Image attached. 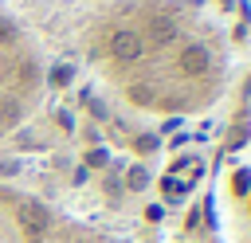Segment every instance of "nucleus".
<instances>
[{
	"instance_id": "1",
	"label": "nucleus",
	"mask_w": 251,
	"mask_h": 243,
	"mask_svg": "<svg viewBox=\"0 0 251 243\" xmlns=\"http://www.w3.org/2000/svg\"><path fill=\"white\" fill-rule=\"evenodd\" d=\"M82 55L122 110L161 125L204 118L235 63L212 0H106L86 24Z\"/></svg>"
},
{
	"instance_id": "4",
	"label": "nucleus",
	"mask_w": 251,
	"mask_h": 243,
	"mask_svg": "<svg viewBox=\"0 0 251 243\" xmlns=\"http://www.w3.org/2000/svg\"><path fill=\"white\" fill-rule=\"evenodd\" d=\"M216 243H251V90L212 180Z\"/></svg>"
},
{
	"instance_id": "2",
	"label": "nucleus",
	"mask_w": 251,
	"mask_h": 243,
	"mask_svg": "<svg viewBox=\"0 0 251 243\" xmlns=\"http://www.w3.org/2000/svg\"><path fill=\"white\" fill-rule=\"evenodd\" d=\"M47 63L24 20L0 0V141L20 133L43 106Z\"/></svg>"
},
{
	"instance_id": "3",
	"label": "nucleus",
	"mask_w": 251,
	"mask_h": 243,
	"mask_svg": "<svg viewBox=\"0 0 251 243\" xmlns=\"http://www.w3.org/2000/svg\"><path fill=\"white\" fill-rule=\"evenodd\" d=\"M0 243H118V239L63 212L47 196L0 180Z\"/></svg>"
}]
</instances>
